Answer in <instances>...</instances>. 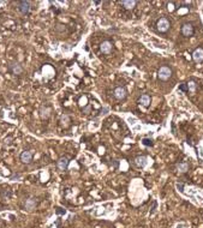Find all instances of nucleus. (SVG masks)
I'll list each match as a JSON object with an SVG mask.
<instances>
[{
    "label": "nucleus",
    "mask_w": 203,
    "mask_h": 228,
    "mask_svg": "<svg viewBox=\"0 0 203 228\" xmlns=\"http://www.w3.org/2000/svg\"><path fill=\"white\" fill-rule=\"evenodd\" d=\"M170 27H171V23H170V21H168L167 18H165V17L160 18L159 21L156 22V29L159 30L160 32H166V31H168Z\"/></svg>",
    "instance_id": "f257e3e1"
},
{
    "label": "nucleus",
    "mask_w": 203,
    "mask_h": 228,
    "mask_svg": "<svg viewBox=\"0 0 203 228\" xmlns=\"http://www.w3.org/2000/svg\"><path fill=\"white\" fill-rule=\"evenodd\" d=\"M171 76H172V70H171L168 66H162V67H160L159 72H158L159 79H161V81H167V79L171 78Z\"/></svg>",
    "instance_id": "f03ea898"
},
{
    "label": "nucleus",
    "mask_w": 203,
    "mask_h": 228,
    "mask_svg": "<svg viewBox=\"0 0 203 228\" xmlns=\"http://www.w3.org/2000/svg\"><path fill=\"white\" fill-rule=\"evenodd\" d=\"M17 5V9L21 13L23 14H28L30 12V2L27 1V0H21V1H17L16 2Z\"/></svg>",
    "instance_id": "7ed1b4c3"
},
{
    "label": "nucleus",
    "mask_w": 203,
    "mask_h": 228,
    "mask_svg": "<svg viewBox=\"0 0 203 228\" xmlns=\"http://www.w3.org/2000/svg\"><path fill=\"white\" fill-rule=\"evenodd\" d=\"M113 96L116 97L117 100H124L128 96V91L124 86H117L113 91Z\"/></svg>",
    "instance_id": "20e7f679"
},
{
    "label": "nucleus",
    "mask_w": 203,
    "mask_h": 228,
    "mask_svg": "<svg viewBox=\"0 0 203 228\" xmlns=\"http://www.w3.org/2000/svg\"><path fill=\"white\" fill-rule=\"evenodd\" d=\"M195 32V29H193V25L191 23H184L182 25V34L185 36V37H191Z\"/></svg>",
    "instance_id": "39448f33"
},
{
    "label": "nucleus",
    "mask_w": 203,
    "mask_h": 228,
    "mask_svg": "<svg viewBox=\"0 0 203 228\" xmlns=\"http://www.w3.org/2000/svg\"><path fill=\"white\" fill-rule=\"evenodd\" d=\"M69 158L67 157H60L58 161H57V167H58V169L59 171H61V172H64V171H66L67 169V166H69Z\"/></svg>",
    "instance_id": "423d86ee"
},
{
    "label": "nucleus",
    "mask_w": 203,
    "mask_h": 228,
    "mask_svg": "<svg viewBox=\"0 0 203 228\" xmlns=\"http://www.w3.org/2000/svg\"><path fill=\"white\" fill-rule=\"evenodd\" d=\"M36 205H37V200H36V198H34V197L28 198V200H25V204H24V207H25V209L28 211H33L36 208Z\"/></svg>",
    "instance_id": "0eeeda50"
},
{
    "label": "nucleus",
    "mask_w": 203,
    "mask_h": 228,
    "mask_svg": "<svg viewBox=\"0 0 203 228\" xmlns=\"http://www.w3.org/2000/svg\"><path fill=\"white\" fill-rule=\"evenodd\" d=\"M112 48H113L112 43L109 42V41H107V40L103 41V42L100 44V51H101V53H103V54H108V53H111Z\"/></svg>",
    "instance_id": "6e6552de"
},
{
    "label": "nucleus",
    "mask_w": 203,
    "mask_h": 228,
    "mask_svg": "<svg viewBox=\"0 0 203 228\" xmlns=\"http://www.w3.org/2000/svg\"><path fill=\"white\" fill-rule=\"evenodd\" d=\"M9 71L11 72V73H13V74H21L22 72H23V67H22V65L21 64H18V63H15V64H11L10 66H9Z\"/></svg>",
    "instance_id": "1a4fd4ad"
},
{
    "label": "nucleus",
    "mask_w": 203,
    "mask_h": 228,
    "mask_svg": "<svg viewBox=\"0 0 203 228\" xmlns=\"http://www.w3.org/2000/svg\"><path fill=\"white\" fill-rule=\"evenodd\" d=\"M192 59L196 63H202L203 61V48H196L192 53Z\"/></svg>",
    "instance_id": "9d476101"
},
{
    "label": "nucleus",
    "mask_w": 203,
    "mask_h": 228,
    "mask_svg": "<svg viewBox=\"0 0 203 228\" xmlns=\"http://www.w3.org/2000/svg\"><path fill=\"white\" fill-rule=\"evenodd\" d=\"M19 158H21V161L23 163H27L28 165V163L31 162V160H33V154H31V151H29V150H25V151H23L21 154Z\"/></svg>",
    "instance_id": "9b49d317"
},
{
    "label": "nucleus",
    "mask_w": 203,
    "mask_h": 228,
    "mask_svg": "<svg viewBox=\"0 0 203 228\" xmlns=\"http://www.w3.org/2000/svg\"><path fill=\"white\" fill-rule=\"evenodd\" d=\"M120 5L125 10H132L137 5V1H135V0H123V1H120Z\"/></svg>",
    "instance_id": "f8f14e48"
},
{
    "label": "nucleus",
    "mask_w": 203,
    "mask_h": 228,
    "mask_svg": "<svg viewBox=\"0 0 203 228\" xmlns=\"http://www.w3.org/2000/svg\"><path fill=\"white\" fill-rule=\"evenodd\" d=\"M138 102H140L143 107H148V106L150 104V102H151V99H150V96H149L148 94H143V95L140 97Z\"/></svg>",
    "instance_id": "ddd939ff"
},
{
    "label": "nucleus",
    "mask_w": 203,
    "mask_h": 228,
    "mask_svg": "<svg viewBox=\"0 0 203 228\" xmlns=\"http://www.w3.org/2000/svg\"><path fill=\"white\" fill-rule=\"evenodd\" d=\"M135 163L138 166V167H145L147 166V163H148V158L145 156H138L136 157V160H135Z\"/></svg>",
    "instance_id": "4468645a"
},
{
    "label": "nucleus",
    "mask_w": 203,
    "mask_h": 228,
    "mask_svg": "<svg viewBox=\"0 0 203 228\" xmlns=\"http://www.w3.org/2000/svg\"><path fill=\"white\" fill-rule=\"evenodd\" d=\"M49 115H51V109L49 108H47V107H41L40 108V116L42 119H47Z\"/></svg>",
    "instance_id": "2eb2a0df"
},
{
    "label": "nucleus",
    "mask_w": 203,
    "mask_h": 228,
    "mask_svg": "<svg viewBox=\"0 0 203 228\" xmlns=\"http://www.w3.org/2000/svg\"><path fill=\"white\" fill-rule=\"evenodd\" d=\"M188 169H189V165L186 162H182V163H178L177 165V171L179 172V173H185V172H188Z\"/></svg>",
    "instance_id": "dca6fc26"
},
{
    "label": "nucleus",
    "mask_w": 203,
    "mask_h": 228,
    "mask_svg": "<svg viewBox=\"0 0 203 228\" xmlns=\"http://www.w3.org/2000/svg\"><path fill=\"white\" fill-rule=\"evenodd\" d=\"M186 86H188V91H189V93H191V94H193V93L196 91V89H197V86H196V83H195L193 81H190V82H188V83H186Z\"/></svg>",
    "instance_id": "f3484780"
},
{
    "label": "nucleus",
    "mask_w": 203,
    "mask_h": 228,
    "mask_svg": "<svg viewBox=\"0 0 203 228\" xmlns=\"http://www.w3.org/2000/svg\"><path fill=\"white\" fill-rule=\"evenodd\" d=\"M60 123H61V125L67 126L69 123H70V118H69V115H61V118H60Z\"/></svg>",
    "instance_id": "a211bd4d"
},
{
    "label": "nucleus",
    "mask_w": 203,
    "mask_h": 228,
    "mask_svg": "<svg viewBox=\"0 0 203 228\" xmlns=\"http://www.w3.org/2000/svg\"><path fill=\"white\" fill-rule=\"evenodd\" d=\"M142 144L143 145H145V146H153V141L151 139H149V138H143L142 139Z\"/></svg>",
    "instance_id": "6ab92c4d"
},
{
    "label": "nucleus",
    "mask_w": 203,
    "mask_h": 228,
    "mask_svg": "<svg viewBox=\"0 0 203 228\" xmlns=\"http://www.w3.org/2000/svg\"><path fill=\"white\" fill-rule=\"evenodd\" d=\"M179 89H180L182 91H188V86H186V83H184V84H182V86H179Z\"/></svg>",
    "instance_id": "aec40b11"
},
{
    "label": "nucleus",
    "mask_w": 203,
    "mask_h": 228,
    "mask_svg": "<svg viewBox=\"0 0 203 228\" xmlns=\"http://www.w3.org/2000/svg\"><path fill=\"white\" fill-rule=\"evenodd\" d=\"M18 178H21V175H19V174H17V175H13V177H12L11 179L13 180V179H18Z\"/></svg>",
    "instance_id": "412c9836"
}]
</instances>
